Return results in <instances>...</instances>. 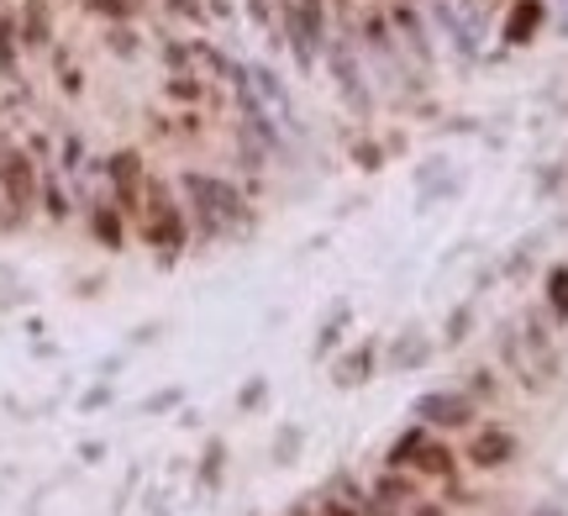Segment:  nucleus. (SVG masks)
<instances>
[{
  "label": "nucleus",
  "instance_id": "f257e3e1",
  "mask_svg": "<svg viewBox=\"0 0 568 516\" xmlns=\"http://www.w3.org/2000/svg\"><path fill=\"white\" fill-rule=\"evenodd\" d=\"M180 190H184V206H190V227L201 243H216L222 232H232L243 222V190L222 180V174H201V169H184L180 174Z\"/></svg>",
  "mask_w": 568,
  "mask_h": 516
},
{
  "label": "nucleus",
  "instance_id": "f03ea898",
  "mask_svg": "<svg viewBox=\"0 0 568 516\" xmlns=\"http://www.w3.org/2000/svg\"><path fill=\"white\" fill-rule=\"evenodd\" d=\"M142 237H148V249L159 253V264H174L184 249H190V237H195V227H190V211L174 201V190L163 185V180H153L148 174V195H142Z\"/></svg>",
  "mask_w": 568,
  "mask_h": 516
},
{
  "label": "nucleus",
  "instance_id": "7ed1b4c3",
  "mask_svg": "<svg viewBox=\"0 0 568 516\" xmlns=\"http://www.w3.org/2000/svg\"><path fill=\"white\" fill-rule=\"evenodd\" d=\"M0 195H6V216H0V222H6V227H21L42 195V174L27 148H6V153H0Z\"/></svg>",
  "mask_w": 568,
  "mask_h": 516
},
{
  "label": "nucleus",
  "instance_id": "20e7f679",
  "mask_svg": "<svg viewBox=\"0 0 568 516\" xmlns=\"http://www.w3.org/2000/svg\"><path fill=\"white\" fill-rule=\"evenodd\" d=\"M105 185H111V201L126 211V216H142V195H148V164H142L138 148H116L105 159Z\"/></svg>",
  "mask_w": 568,
  "mask_h": 516
},
{
  "label": "nucleus",
  "instance_id": "39448f33",
  "mask_svg": "<svg viewBox=\"0 0 568 516\" xmlns=\"http://www.w3.org/2000/svg\"><path fill=\"white\" fill-rule=\"evenodd\" d=\"M322 53H326V69H332L337 90H343V101L353 105L358 117H368L374 95H368V84H364V69H358V53H353V42H347V38H326Z\"/></svg>",
  "mask_w": 568,
  "mask_h": 516
},
{
  "label": "nucleus",
  "instance_id": "423d86ee",
  "mask_svg": "<svg viewBox=\"0 0 568 516\" xmlns=\"http://www.w3.org/2000/svg\"><path fill=\"white\" fill-rule=\"evenodd\" d=\"M247 84H253V95H258V105H264L268 117L280 122V132H301V117H295V101H290V90H284V80L268 69V63H243Z\"/></svg>",
  "mask_w": 568,
  "mask_h": 516
},
{
  "label": "nucleus",
  "instance_id": "0eeeda50",
  "mask_svg": "<svg viewBox=\"0 0 568 516\" xmlns=\"http://www.w3.org/2000/svg\"><path fill=\"white\" fill-rule=\"evenodd\" d=\"M416 416L432 422V427H468V422H474V401L458 391H426L422 401H416Z\"/></svg>",
  "mask_w": 568,
  "mask_h": 516
},
{
  "label": "nucleus",
  "instance_id": "6e6552de",
  "mask_svg": "<svg viewBox=\"0 0 568 516\" xmlns=\"http://www.w3.org/2000/svg\"><path fill=\"white\" fill-rule=\"evenodd\" d=\"M542 27H548V0H510L506 21H500V38H506L510 48H527Z\"/></svg>",
  "mask_w": 568,
  "mask_h": 516
},
{
  "label": "nucleus",
  "instance_id": "1a4fd4ad",
  "mask_svg": "<svg viewBox=\"0 0 568 516\" xmlns=\"http://www.w3.org/2000/svg\"><path fill=\"white\" fill-rule=\"evenodd\" d=\"M17 32H21V48H32V53L53 48V6L48 0H21Z\"/></svg>",
  "mask_w": 568,
  "mask_h": 516
},
{
  "label": "nucleus",
  "instance_id": "9d476101",
  "mask_svg": "<svg viewBox=\"0 0 568 516\" xmlns=\"http://www.w3.org/2000/svg\"><path fill=\"white\" fill-rule=\"evenodd\" d=\"M468 458H474L479 469H500V464L516 458V437H510L506 427H479L474 443H468Z\"/></svg>",
  "mask_w": 568,
  "mask_h": 516
},
{
  "label": "nucleus",
  "instance_id": "9b49d317",
  "mask_svg": "<svg viewBox=\"0 0 568 516\" xmlns=\"http://www.w3.org/2000/svg\"><path fill=\"white\" fill-rule=\"evenodd\" d=\"M90 232H95V243H101V249L122 253L126 249V211L116 206L111 195H105V201H95V206H90Z\"/></svg>",
  "mask_w": 568,
  "mask_h": 516
},
{
  "label": "nucleus",
  "instance_id": "f8f14e48",
  "mask_svg": "<svg viewBox=\"0 0 568 516\" xmlns=\"http://www.w3.org/2000/svg\"><path fill=\"white\" fill-rule=\"evenodd\" d=\"M163 95L180 105H205L211 101V80H201V74H169V80H163Z\"/></svg>",
  "mask_w": 568,
  "mask_h": 516
},
{
  "label": "nucleus",
  "instance_id": "ddd939ff",
  "mask_svg": "<svg viewBox=\"0 0 568 516\" xmlns=\"http://www.w3.org/2000/svg\"><path fill=\"white\" fill-rule=\"evenodd\" d=\"M38 206H42V216H48V222H69L74 201H69V190H63V174H42Z\"/></svg>",
  "mask_w": 568,
  "mask_h": 516
},
{
  "label": "nucleus",
  "instance_id": "4468645a",
  "mask_svg": "<svg viewBox=\"0 0 568 516\" xmlns=\"http://www.w3.org/2000/svg\"><path fill=\"white\" fill-rule=\"evenodd\" d=\"M21 69V32H17V17L0 11V80H17Z\"/></svg>",
  "mask_w": 568,
  "mask_h": 516
},
{
  "label": "nucleus",
  "instance_id": "2eb2a0df",
  "mask_svg": "<svg viewBox=\"0 0 568 516\" xmlns=\"http://www.w3.org/2000/svg\"><path fill=\"white\" fill-rule=\"evenodd\" d=\"M105 48L116 53V59H138L142 53V38L132 21H105Z\"/></svg>",
  "mask_w": 568,
  "mask_h": 516
},
{
  "label": "nucleus",
  "instance_id": "dca6fc26",
  "mask_svg": "<svg viewBox=\"0 0 568 516\" xmlns=\"http://www.w3.org/2000/svg\"><path fill=\"white\" fill-rule=\"evenodd\" d=\"M395 27H400V32H406V42H410V53H416V59H432V42H426V32H422V17H416V11H410V6H395Z\"/></svg>",
  "mask_w": 568,
  "mask_h": 516
},
{
  "label": "nucleus",
  "instance_id": "f3484780",
  "mask_svg": "<svg viewBox=\"0 0 568 516\" xmlns=\"http://www.w3.org/2000/svg\"><path fill=\"white\" fill-rule=\"evenodd\" d=\"M80 6L101 21H138L142 17V0H80Z\"/></svg>",
  "mask_w": 568,
  "mask_h": 516
},
{
  "label": "nucleus",
  "instance_id": "a211bd4d",
  "mask_svg": "<svg viewBox=\"0 0 568 516\" xmlns=\"http://www.w3.org/2000/svg\"><path fill=\"white\" fill-rule=\"evenodd\" d=\"M410 469H422V475L447 479V475H453V454H447L443 443H422V454L410 458Z\"/></svg>",
  "mask_w": 568,
  "mask_h": 516
},
{
  "label": "nucleus",
  "instance_id": "6ab92c4d",
  "mask_svg": "<svg viewBox=\"0 0 568 516\" xmlns=\"http://www.w3.org/2000/svg\"><path fill=\"white\" fill-rule=\"evenodd\" d=\"M426 443V427H410V433L395 437V448H389V469H410V458L422 454Z\"/></svg>",
  "mask_w": 568,
  "mask_h": 516
},
{
  "label": "nucleus",
  "instance_id": "aec40b11",
  "mask_svg": "<svg viewBox=\"0 0 568 516\" xmlns=\"http://www.w3.org/2000/svg\"><path fill=\"white\" fill-rule=\"evenodd\" d=\"M368 370H374V343H364V348L347 353V358H343V374H337V380H343V385H364Z\"/></svg>",
  "mask_w": 568,
  "mask_h": 516
},
{
  "label": "nucleus",
  "instance_id": "412c9836",
  "mask_svg": "<svg viewBox=\"0 0 568 516\" xmlns=\"http://www.w3.org/2000/svg\"><path fill=\"white\" fill-rule=\"evenodd\" d=\"M243 11L253 17V27H258L268 42H280V11H274V0H243Z\"/></svg>",
  "mask_w": 568,
  "mask_h": 516
},
{
  "label": "nucleus",
  "instance_id": "4be33fe9",
  "mask_svg": "<svg viewBox=\"0 0 568 516\" xmlns=\"http://www.w3.org/2000/svg\"><path fill=\"white\" fill-rule=\"evenodd\" d=\"M548 306L558 322H568V264H552L548 269Z\"/></svg>",
  "mask_w": 568,
  "mask_h": 516
},
{
  "label": "nucleus",
  "instance_id": "5701e85b",
  "mask_svg": "<svg viewBox=\"0 0 568 516\" xmlns=\"http://www.w3.org/2000/svg\"><path fill=\"white\" fill-rule=\"evenodd\" d=\"M374 500H379V506H406V500H416V490H410L400 475H385L374 485Z\"/></svg>",
  "mask_w": 568,
  "mask_h": 516
},
{
  "label": "nucleus",
  "instance_id": "b1692460",
  "mask_svg": "<svg viewBox=\"0 0 568 516\" xmlns=\"http://www.w3.org/2000/svg\"><path fill=\"white\" fill-rule=\"evenodd\" d=\"M80 169H84V138L74 132V138H63V148H59V174L63 180H74Z\"/></svg>",
  "mask_w": 568,
  "mask_h": 516
},
{
  "label": "nucleus",
  "instance_id": "393cba45",
  "mask_svg": "<svg viewBox=\"0 0 568 516\" xmlns=\"http://www.w3.org/2000/svg\"><path fill=\"white\" fill-rule=\"evenodd\" d=\"M163 11L190 21V27H205V21H211V6H205V0H163Z\"/></svg>",
  "mask_w": 568,
  "mask_h": 516
},
{
  "label": "nucleus",
  "instance_id": "a878e982",
  "mask_svg": "<svg viewBox=\"0 0 568 516\" xmlns=\"http://www.w3.org/2000/svg\"><path fill=\"white\" fill-rule=\"evenodd\" d=\"M59 84H63V95H80L84 90V69L69 63V53H59Z\"/></svg>",
  "mask_w": 568,
  "mask_h": 516
},
{
  "label": "nucleus",
  "instance_id": "bb28decb",
  "mask_svg": "<svg viewBox=\"0 0 568 516\" xmlns=\"http://www.w3.org/2000/svg\"><path fill=\"white\" fill-rule=\"evenodd\" d=\"M422 358H426V343H422V337H406V343L395 348V364H422Z\"/></svg>",
  "mask_w": 568,
  "mask_h": 516
},
{
  "label": "nucleus",
  "instance_id": "cd10ccee",
  "mask_svg": "<svg viewBox=\"0 0 568 516\" xmlns=\"http://www.w3.org/2000/svg\"><path fill=\"white\" fill-rule=\"evenodd\" d=\"M222 479V443H211V454H205V485H216Z\"/></svg>",
  "mask_w": 568,
  "mask_h": 516
},
{
  "label": "nucleus",
  "instance_id": "c85d7f7f",
  "mask_svg": "<svg viewBox=\"0 0 568 516\" xmlns=\"http://www.w3.org/2000/svg\"><path fill=\"white\" fill-rule=\"evenodd\" d=\"M353 159H358L364 169H379V148H374V143H358V148H353Z\"/></svg>",
  "mask_w": 568,
  "mask_h": 516
},
{
  "label": "nucleus",
  "instance_id": "c756f323",
  "mask_svg": "<svg viewBox=\"0 0 568 516\" xmlns=\"http://www.w3.org/2000/svg\"><path fill=\"white\" fill-rule=\"evenodd\" d=\"M169 406H180V391H163L148 401V412H169Z\"/></svg>",
  "mask_w": 568,
  "mask_h": 516
},
{
  "label": "nucleus",
  "instance_id": "7c9ffc66",
  "mask_svg": "<svg viewBox=\"0 0 568 516\" xmlns=\"http://www.w3.org/2000/svg\"><path fill=\"white\" fill-rule=\"evenodd\" d=\"M258 401H264V380H253V385H247V391H243V406H247V412H253Z\"/></svg>",
  "mask_w": 568,
  "mask_h": 516
},
{
  "label": "nucleus",
  "instance_id": "2f4dec72",
  "mask_svg": "<svg viewBox=\"0 0 568 516\" xmlns=\"http://www.w3.org/2000/svg\"><path fill=\"white\" fill-rule=\"evenodd\" d=\"M105 395H111V391H105V385H95V391L84 395V406H90V412H95V406H105Z\"/></svg>",
  "mask_w": 568,
  "mask_h": 516
},
{
  "label": "nucleus",
  "instance_id": "473e14b6",
  "mask_svg": "<svg viewBox=\"0 0 568 516\" xmlns=\"http://www.w3.org/2000/svg\"><path fill=\"white\" fill-rule=\"evenodd\" d=\"M211 6V17H232V0H205Z\"/></svg>",
  "mask_w": 568,
  "mask_h": 516
},
{
  "label": "nucleus",
  "instance_id": "72a5a7b5",
  "mask_svg": "<svg viewBox=\"0 0 568 516\" xmlns=\"http://www.w3.org/2000/svg\"><path fill=\"white\" fill-rule=\"evenodd\" d=\"M0 206H6V195H0Z\"/></svg>",
  "mask_w": 568,
  "mask_h": 516
}]
</instances>
